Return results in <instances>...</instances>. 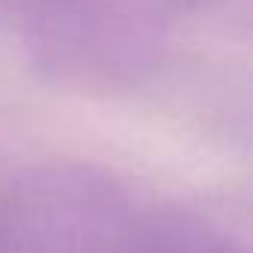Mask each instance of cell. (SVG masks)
I'll use <instances>...</instances> for the list:
<instances>
[{
    "mask_svg": "<svg viewBox=\"0 0 253 253\" xmlns=\"http://www.w3.org/2000/svg\"><path fill=\"white\" fill-rule=\"evenodd\" d=\"M0 30L51 81L116 92L146 78L161 51L155 0H0Z\"/></svg>",
    "mask_w": 253,
    "mask_h": 253,
    "instance_id": "6da1fadb",
    "label": "cell"
},
{
    "mask_svg": "<svg viewBox=\"0 0 253 253\" xmlns=\"http://www.w3.org/2000/svg\"><path fill=\"white\" fill-rule=\"evenodd\" d=\"M143 217L92 167H36L0 188V253H140Z\"/></svg>",
    "mask_w": 253,
    "mask_h": 253,
    "instance_id": "7a4b0ae2",
    "label": "cell"
},
{
    "mask_svg": "<svg viewBox=\"0 0 253 253\" xmlns=\"http://www.w3.org/2000/svg\"><path fill=\"white\" fill-rule=\"evenodd\" d=\"M140 253H247L226 232L185 211H161L143 217Z\"/></svg>",
    "mask_w": 253,
    "mask_h": 253,
    "instance_id": "3957f363",
    "label": "cell"
},
{
    "mask_svg": "<svg viewBox=\"0 0 253 253\" xmlns=\"http://www.w3.org/2000/svg\"><path fill=\"white\" fill-rule=\"evenodd\" d=\"M185 3H197V0H185Z\"/></svg>",
    "mask_w": 253,
    "mask_h": 253,
    "instance_id": "277c9868",
    "label": "cell"
}]
</instances>
